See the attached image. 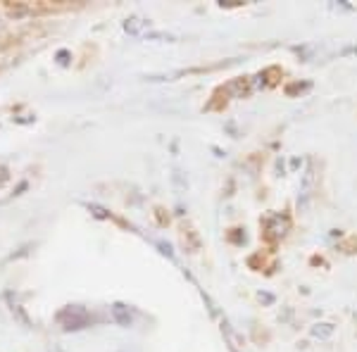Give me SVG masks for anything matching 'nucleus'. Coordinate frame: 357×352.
I'll list each match as a JSON object with an SVG mask.
<instances>
[{
	"label": "nucleus",
	"instance_id": "obj_1",
	"mask_svg": "<svg viewBox=\"0 0 357 352\" xmlns=\"http://www.w3.org/2000/svg\"><path fill=\"white\" fill-rule=\"evenodd\" d=\"M331 333H333L331 324H317L312 328V336H317V338H326V336H331Z\"/></svg>",
	"mask_w": 357,
	"mask_h": 352
}]
</instances>
